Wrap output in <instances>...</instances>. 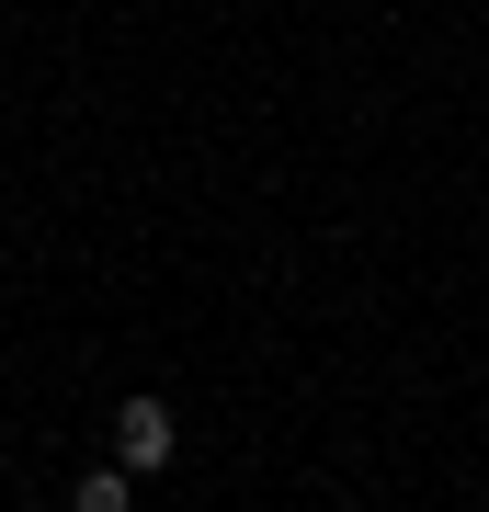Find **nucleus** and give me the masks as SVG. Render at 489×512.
I'll use <instances>...</instances> for the list:
<instances>
[{
  "label": "nucleus",
  "mask_w": 489,
  "mask_h": 512,
  "mask_svg": "<svg viewBox=\"0 0 489 512\" xmlns=\"http://www.w3.org/2000/svg\"><path fill=\"white\" fill-rule=\"evenodd\" d=\"M171 456H182V433H171V399H126V410H114V467L160 478Z\"/></svg>",
  "instance_id": "obj_1"
},
{
  "label": "nucleus",
  "mask_w": 489,
  "mask_h": 512,
  "mask_svg": "<svg viewBox=\"0 0 489 512\" xmlns=\"http://www.w3.org/2000/svg\"><path fill=\"white\" fill-rule=\"evenodd\" d=\"M126 478H137V467H91L80 490H69V512H126Z\"/></svg>",
  "instance_id": "obj_2"
}]
</instances>
